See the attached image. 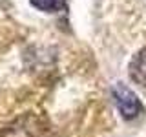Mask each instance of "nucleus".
I'll use <instances>...</instances> for the list:
<instances>
[{
	"instance_id": "obj_1",
	"label": "nucleus",
	"mask_w": 146,
	"mask_h": 137,
	"mask_svg": "<svg viewBox=\"0 0 146 137\" xmlns=\"http://www.w3.org/2000/svg\"><path fill=\"white\" fill-rule=\"evenodd\" d=\"M113 99H115V104L121 112V115L124 119H135L143 112V106H141V100L137 99V95L131 91L130 88H126L124 84H117L113 88Z\"/></svg>"
},
{
	"instance_id": "obj_3",
	"label": "nucleus",
	"mask_w": 146,
	"mask_h": 137,
	"mask_svg": "<svg viewBox=\"0 0 146 137\" xmlns=\"http://www.w3.org/2000/svg\"><path fill=\"white\" fill-rule=\"evenodd\" d=\"M29 4L36 7L38 11H48V13H57L64 11L68 6V0H29Z\"/></svg>"
},
{
	"instance_id": "obj_2",
	"label": "nucleus",
	"mask_w": 146,
	"mask_h": 137,
	"mask_svg": "<svg viewBox=\"0 0 146 137\" xmlns=\"http://www.w3.org/2000/svg\"><path fill=\"white\" fill-rule=\"evenodd\" d=\"M128 73H130V79L135 86L146 90V44L131 57Z\"/></svg>"
}]
</instances>
